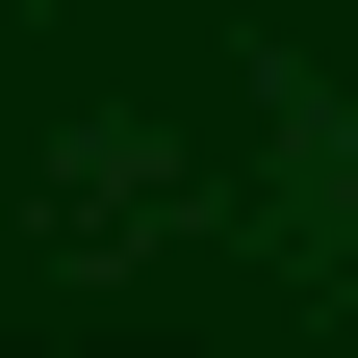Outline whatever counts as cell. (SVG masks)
I'll use <instances>...</instances> for the list:
<instances>
[{
  "instance_id": "6da1fadb",
  "label": "cell",
  "mask_w": 358,
  "mask_h": 358,
  "mask_svg": "<svg viewBox=\"0 0 358 358\" xmlns=\"http://www.w3.org/2000/svg\"><path fill=\"white\" fill-rule=\"evenodd\" d=\"M282 256L358 282V103H333V77H282Z\"/></svg>"
}]
</instances>
